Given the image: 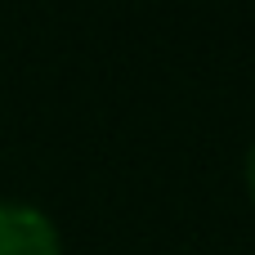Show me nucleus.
I'll return each instance as SVG.
<instances>
[{"mask_svg": "<svg viewBox=\"0 0 255 255\" xmlns=\"http://www.w3.org/2000/svg\"><path fill=\"white\" fill-rule=\"evenodd\" d=\"M0 255H58V233L36 206L0 202Z\"/></svg>", "mask_w": 255, "mask_h": 255, "instance_id": "f257e3e1", "label": "nucleus"}, {"mask_svg": "<svg viewBox=\"0 0 255 255\" xmlns=\"http://www.w3.org/2000/svg\"><path fill=\"white\" fill-rule=\"evenodd\" d=\"M247 184H251V197H255V143H251V157H247Z\"/></svg>", "mask_w": 255, "mask_h": 255, "instance_id": "f03ea898", "label": "nucleus"}]
</instances>
